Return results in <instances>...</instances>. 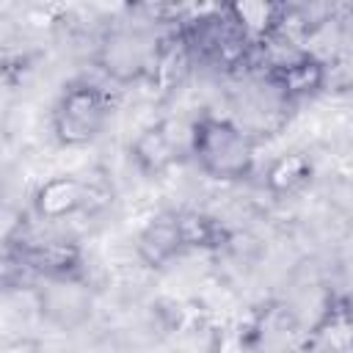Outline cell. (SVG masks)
Segmentation results:
<instances>
[{
    "label": "cell",
    "instance_id": "2",
    "mask_svg": "<svg viewBox=\"0 0 353 353\" xmlns=\"http://www.w3.org/2000/svg\"><path fill=\"white\" fill-rule=\"evenodd\" d=\"M113 116V102L105 88L88 80H72L63 85L52 105V135L61 146L77 149L94 143Z\"/></svg>",
    "mask_w": 353,
    "mask_h": 353
},
{
    "label": "cell",
    "instance_id": "3",
    "mask_svg": "<svg viewBox=\"0 0 353 353\" xmlns=\"http://www.w3.org/2000/svg\"><path fill=\"white\" fill-rule=\"evenodd\" d=\"M188 245H185L179 212H157L154 218H149V223L135 237V254L152 270L165 268Z\"/></svg>",
    "mask_w": 353,
    "mask_h": 353
},
{
    "label": "cell",
    "instance_id": "8",
    "mask_svg": "<svg viewBox=\"0 0 353 353\" xmlns=\"http://www.w3.org/2000/svg\"><path fill=\"white\" fill-rule=\"evenodd\" d=\"M25 259L33 270L52 281H74L83 270V254L74 243L66 240H47L25 251Z\"/></svg>",
    "mask_w": 353,
    "mask_h": 353
},
{
    "label": "cell",
    "instance_id": "10",
    "mask_svg": "<svg viewBox=\"0 0 353 353\" xmlns=\"http://www.w3.org/2000/svg\"><path fill=\"white\" fill-rule=\"evenodd\" d=\"M179 221H182V234L188 248H212L221 243L223 232L215 223V218L201 212H179Z\"/></svg>",
    "mask_w": 353,
    "mask_h": 353
},
{
    "label": "cell",
    "instance_id": "5",
    "mask_svg": "<svg viewBox=\"0 0 353 353\" xmlns=\"http://www.w3.org/2000/svg\"><path fill=\"white\" fill-rule=\"evenodd\" d=\"M91 204V188L77 176H52L33 193V212L41 221H63Z\"/></svg>",
    "mask_w": 353,
    "mask_h": 353
},
{
    "label": "cell",
    "instance_id": "9",
    "mask_svg": "<svg viewBox=\"0 0 353 353\" xmlns=\"http://www.w3.org/2000/svg\"><path fill=\"white\" fill-rule=\"evenodd\" d=\"M312 174H314V165H312L309 154L284 152V154L273 157L270 165L265 168V188L273 196H290V193H298L303 185H309Z\"/></svg>",
    "mask_w": 353,
    "mask_h": 353
},
{
    "label": "cell",
    "instance_id": "7",
    "mask_svg": "<svg viewBox=\"0 0 353 353\" xmlns=\"http://www.w3.org/2000/svg\"><path fill=\"white\" fill-rule=\"evenodd\" d=\"M223 14L229 17L234 30L248 44H259V41H268L284 25L287 8L279 3H265V0H243V3L226 6Z\"/></svg>",
    "mask_w": 353,
    "mask_h": 353
},
{
    "label": "cell",
    "instance_id": "1",
    "mask_svg": "<svg viewBox=\"0 0 353 353\" xmlns=\"http://www.w3.org/2000/svg\"><path fill=\"white\" fill-rule=\"evenodd\" d=\"M188 149L196 165L218 182L245 179L256 163L254 138L234 121L212 113H201L193 121L188 132Z\"/></svg>",
    "mask_w": 353,
    "mask_h": 353
},
{
    "label": "cell",
    "instance_id": "6",
    "mask_svg": "<svg viewBox=\"0 0 353 353\" xmlns=\"http://www.w3.org/2000/svg\"><path fill=\"white\" fill-rule=\"evenodd\" d=\"M268 83L290 99H303L325 85V63L314 55H295L290 61L273 63V69L268 72Z\"/></svg>",
    "mask_w": 353,
    "mask_h": 353
},
{
    "label": "cell",
    "instance_id": "4",
    "mask_svg": "<svg viewBox=\"0 0 353 353\" xmlns=\"http://www.w3.org/2000/svg\"><path fill=\"white\" fill-rule=\"evenodd\" d=\"M179 152L182 146H179V138L171 121H157V124L143 127L130 143V160L149 179L165 174L179 160Z\"/></svg>",
    "mask_w": 353,
    "mask_h": 353
}]
</instances>
